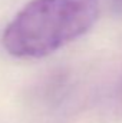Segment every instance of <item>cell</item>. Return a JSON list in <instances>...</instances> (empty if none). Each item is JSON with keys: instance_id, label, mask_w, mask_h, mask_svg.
I'll return each instance as SVG.
<instances>
[{"instance_id": "cell-1", "label": "cell", "mask_w": 122, "mask_h": 123, "mask_svg": "<svg viewBox=\"0 0 122 123\" xmlns=\"http://www.w3.org/2000/svg\"><path fill=\"white\" fill-rule=\"evenodd\" d=\"M99 12V0H30L6 26L3 47L17 59L49 56L85 34Z\"/></svg>"}]
</instances>
